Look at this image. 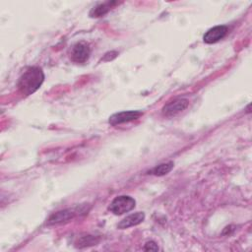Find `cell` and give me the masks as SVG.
I'll return each mask as SVG.
<instances>
[{
  "mask_svg": "<svg viewBox=\"0 0 252 252\" xmlns=\"http://www.w3.org/2000/svg\"><path fill=\"white\" fill-rule=\"evenodd\" d=\"M44 81V74L39 67H28L20 76L17 87L19 91L25 94L29 95L36 92Z\"/></svg>",
  "mask_w": 252,
  "mask_h": 252,
  "instance_id": "obj_1",
  "label": "cell"
},
{
  "mask_svg": "<svg viewBox=\"0 0 252 252\" xmlns=\"http://www.w3.org/2000/svg\"><path fill=\"white\" fill-rule=\"evenodd\" d=\"M135 206L136 201L134 198L127 195H121L113 199V201L110 203L108 207V210L114 215L120 216L132 211L135 208Z\"/></svg>",
  "mask_w": 252,
  "mask_h": 252,
  "instance_id": "obj_2",
  "label": "cell"
},
{
  "mask_svg": "<svg viewBox=\"0 0 252 252\" xmlns=\"http://www.w3.org/2000/svg\"><path fill=\"white\" fill-rule=\"evenodd\" d=\"M81 213H86V211L83 209V207H76L73 209H65L58 211L54 214H52L49 219L47 220V224L48 225H54V224H59V223H64L69 221L70 220L74 219L76 216L80 215Z\"/></svg>",
  "mask_w": 252,
  "mask_h": 252,
  "instance_id": "obj_3",
  "label": "cell"
},
{
  "mask_svg": "<svg viewBox=\"0 0 252 252\" xmlns=\"http://www.w3.org/2000/svg\"><path fill=\"white\" fill-rule=\"evenodd\" d=\"M189 104V100L183 97H178V98H174L173 100L168 101L161 109V112L164 116L167 117H171L174 116L178 113H180L181 111H183L185 108H187Z\"/></svg>",
  "mask_w": 252,
  "mask_h": 252,
  "instance_id": "obj_4",
  "label": "cell"
},
{
  "mask_svg": "<svg viewBox=\"0 0 252 252\" xmlns=\"http://www.w3.org/2000/svg\"><path fill=\"white\" fill-rule=\"evenodd\" d=\"M143 115V112L140 110H129V111H121L112 114L109 117V124L112 126L122 124V123H127L133 120H136L140 118Z\"/></svg>",
  "mask_w": 252,
  "mask_h": 252,
  "instance_id": "obj_5",
  "label": "cell"
},
{
  "mask_svg": "<svg viewBox=\"0 0 252 252\" xmlns=\"http://www.w3.org/2000/svg\"><path fill=\"white\" fill-rule=\"evenodd\" d=\"M91 54L90 46L87 42H77L71 51V59L76 63H84L89 59Z\"/></svg>",
  "mask_w": 252,
  "mask_h": 252,
  "instance_id": "obj_6",
  "label": "cell"
},
{
  "mask_svg": "<svg viewBox=\"0 0 252 252\" xmlns=\"http://www.w3.org/2000/svg\"><path fill=\"white\" fill-rule=\"evenodd\" d=\"M226 32H227L226 26H223V25L216 26L206 32V33L203 36V40L205 43L212 44L222 39L225 36Z\"/></svg>",
  "mask_w": 252,
  "mask_h": 252,
  "instance_id": "obj_7",
  "label": "cell"
},
{
  "mask_svg": "<svg viewBox=\"0 0 252 252\" xmlns=\"http://www.w3.org/2000/svg\"><path fill=\"white\" fill-rule=\"evenodd\" d=\"M144 220H145V214L143 212H137V213L131 214L128 217H126L125 219H123L117 224V227L120 229L128 228V227H131V226L141 223Z\"/></svg>",
  "mask_w": 252,
  "mask_h": 252,
  "instance_id": "obj_8",
  "label": "cell"
},
{
  "mask_svg": "<svg viewBox=\"0 0 252 252\" xmlns=\"http://www.w3.org/2000/svg\"><path fill=\"white\" fill-rule=\"evenodd\" d=\"M116 4H118L116 1H107V2L100 3V4L96 5L95 7H94V8L91 10L90 16H91L92 18L101 17V16L105 15L106 13H108Z\"/></svg>",
  "mask_w": 252,
  "mask_h": 252,
  "instance_id": "obj_9",
  "label": "cell"
},
{
  "mask_svg": "<svg viewBox=\"0 0 252 252\" xmlns=\"http://www.w3.org/2000/svg\"><path fill=\"white\" fill-rule=\"evenodd\" d=\"M173 161H167V162H162L157 166H155L152 170H151V173L154 174V175H157V176H162V175H165L167 174L169 171H171V169L173 168Z\"/></svg>",
  "mask_w": 252,
  "mask_h": 252,
  "instance_id": "obj_10",
  "label": "cell"
},
{
  "mask_svg": "<svg viewBox=\"0 0 252 252\" xmlns=\"http://www.w3.org/2000/svg\"><path fill=\"white\" fill-rule=\"evenodd\" d=\"M99 242V238L94 235H85L82 236L76 243H77V247L82 248V247H86V246H92V245H95Z\"/></svg>",
  "mask_w": 252,
  "mask_h": 252,
  "instance_id": "obj_11",
  "label": "cell"
},
{
  "mask_svg": "<svg viewBox=\"0 0 252 252\" xmlns=\"http://www.w3.org/2000/svg\"><path fill=\"white\" fill-rule=\"evenodd\" d=\"M144 250H146V251H158V244H156V242H154V241H148V242L145 244Z\"/></svg>",
  "mask_w": 252,
  "mask_h": 252,
  "instance_id": "obj_12",
  "label": "cell"
}]
</instances>
